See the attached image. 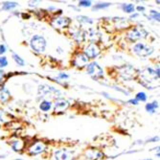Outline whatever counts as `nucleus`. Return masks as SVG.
Listing matches in <instances>:
<instances>
[{
    "label": "nucleus",
    "instance_id": "20e7f679",
    "mask_svg": "<svg viewBox=\"0 0 160 160\" xmlns=\"http://www.w3.org/2000/svg\"><path fill=\"white\" fill-rule=\"evenodd\" d=\"M84 54L88 59H95L100 54V47L95 42H91L85 47Z\"/></svg>",
    "mask_w": 160,
    "mask_h": 160
},
{
    "label": "nucleus",
    "instance_id": "b1692460",
    "mask_svg": "<svg viewBox=\"0 0 160 160\" xmlns=\"http://www.w3.org/2000/svg\"><path fill=\"white\" fill-rule=\"evenodd\" d=\"M59 78H62V79H67L68 78V75H66V74H59Z\"/></svg>",
    "mask_w": 160,
    "mask_h": 160
},
{
    "label": "nucleus",
    "instance_id": "393cba45",
    "mask_svg": "<svg viewBox=\"0 0 160 160\" xmlns=\"http://www.w3.org/2000/svg\"><path fill=\"white\" fill-rule=\"evenodd\" d=\"M3 77H4V72L2 70H0V79H2Z\"/></svg>",
    "mask_w": 160,
    "mask_h": 160
},
{
    "label": "nucleus",
    "instance_id": "412c9836",
    "mask_svg": "<svg viewBox=\"0 0 160 160\" xmlns=\"http://www.w3.org/2000/svg\"><path fill=\"white\" fill-rule=\"evenodd\" d=\"M79 5L82 7H90L91 6V1H80L79 2Z\"/></svg>",
    "mask_w": 160,
    "mask_h": 160
},
{
    "label": "nucleus",
    "instance_id": "f3484780",
    "mask_svg": "<svg viewBox=\"0 0 160 160\" xmlns=\"http://www.w3.org/2000/svg\"><path fill=\"white\" fill-rule=\"evenodd\" d=\"M16 6H18V4H16L15 2H6L3 4V9L4 10H11Z\"/></svg>",
    "mask_w": 160,
    "mask_h": 160
},
{
    "label": "nucleus",
    "instance_id": "6e6552de",
    "mask_svg": "<svg viewBox=\"0 0 160 160\" xmlns=\"http://www.w3.org/2000/svg\"><path fill=\"white\" fill-rule=\"evenodd\" d=\"M45 149H46V146L43 142H37L29 148V152L31 154H38L44 152Z\"/></svg>",
    "mask_w": 160,
    "mask_h": 160
},
{
    "label": "nucleus",
    "instance_id": "a878e982",
    "mask_svg": "<svg viewBox=\"0 0 160 160\" xmlns=\"http://www.w3.org/2000/svg\"><path fill=\"white\" fill-rule=\"evenodd\" d=\"M137 10H138V11H144L145 9H144V7H137Z\"/></svg>",
    "mask_w": 160,
    "mask_h": 160
},
{
    "label": "nucleus",
    "instance_id": "0eeeda50",
    "mask_svg": "<svg viewBox=\"0 0 160 160\" xmlns=\"http://www.w3.org/2000/svg\"><path fill=\"white\" fill-rule=\"evenodd\" d=\"M52 25L55 27V28H65V27H67L70 23V20L67 18H64V16H59V18H56L52 19Z\"/></svg>",
    "mask_w": 160,
    "mask_h": 160
},
{
    "label": "nucleus",
    "instance_id": "aec40b11",
    "mask_svg": "<svg viewBox=\"0 0 160 160\" xmlns=\"http://www.w3.org/2000/svg\"><path fill=\"white\" fill-rule=\"evenodd\" d=\"M151 15H152V18L153 19L159 21V13L158 12H156V11H152V12H151Z\"/></svg>",
    "mask_w": 160,
    "mask_h": 160
},
{
    "label": "nucleus",
    "instance_id": "6ab92c4d",
    "mask_svg": "<svg viewBox=\"0 0 160 160\" xmlns=\"http://www.w3.org/2000/svg\"><path fill=\"white\" fill-rule=\"evenodd\" d=\"M109 3H100V4H97L96 6H94V10H99V9H104V8H107V7H108L109 6Z\"/></svg>",
    "mask_w": 160,
    "mask_h": 160
},
{
    "label": "nucleus",
    "instance_id": "9b49d317",
    "mask_svg": "<svg viewBox=\"0 0 160 160\" xmlns=\"http://www.w3.org/2000/svg\"><path fill=\"white\" fill-rule=\"evenodd\" d=\"M11 98V94L9 90L5 87H0V102H7Z\"/></svg>",
    "mask_w": 160,
    "mask_h": 160
},
{
    "label": "nucleus",
    "instance_id": "39448f33",
    "mask_svg": "<svg viewBox=\"0 0 160 160\" xmlns=\"http://www.w3.org/2000/svg\"><path fill=\"white\" fill-rule=\"evenodd\" d=\"M147 35H148L147 32L143 28H137V27H135V28L131 29L128 33L126 37H128L131 40H139V38L146 37Z\"/></svg>",
    "mask_w": 160,
    "mask_h": 160
},
{
    "label": "nucleus",
    "instance_id": "ddd939ff",
    "mask_svg": "<svg viewBox=\"0 0 160 160\" xmlns=\"http://www.w3.org/2000/svg\"><path fill=\"white\" fill-rule=\"evenodd\" d=\"M52 107V103L50 101H43L40 104V108L44 112H47L51 109Z\"/></svg>",
    "mask_w": 160,
    "mask_h": 160
},
{
    "label": "nucleus",
    "instance_id": "9d476101",
    "mask_svg": "<svg viewBox=\"0 0 160 160\" xmlns=\"http://www.w3.org/2000/svg\"><path fill=\"white\" fill-rule=\"evenodd\" d=\"M56 159L57 160H71L72 159V154L70 152L59 150L56 152Z\"/></svg>",
    "mask_w": 160,
    "mask_h": 160
},
{
    "label": "nucleus",
    "instance_id": "cd10ccee",
    "mask_svg": "<svg viewBox=\"0 0 160 160\" xmlns=\"http://www.w3.org/2000/svg\"></svg>",
    "mask_w": 160,
    "mask_h": 160
},
{
    "label": "nucleus",
    "instance_id": "4be33fe9",
    "mask_svg": "<svg viewBox=\"0 0 160 160\" xmlns=\"http://www.w3.org/2000/svg\"><path fill=\"white\" fill-rule=\"evenodd\" d=\"M5 52H6V47L3 44H0V55L4 54Z\"/></svg>",
    "mask_w": 160,
    "mask_h": 160
},
{
    "label": "nucleus",
    "instance_id": "5701e85b",
    "mask_svg": "<svg viewBox=\"0 0 160 160\" xmlns=\"http://www.w3.org/2000/svg\"><path fill=\"white\" fill-rule=\"evenodd\" d=\"M129 103L131 104H138V101H137L136 99H134V100H130Z\"/></svg>",
    "mask_w": 160,
    "mask_h": 160
},
{
    "label": "nucleus",
    "instance_id": "7ed1b4c3",
    "mask_svg": "<svg viewBox=\"0 0 160 160\" xmlns=\"http://www.w3.org/2000/svg\"><path fill=\"white\" fill-rule=\"evenodd\" d=\"M86 72L88 75H90L94 79L101 78V77H103V75H104L103 68L97 62H91L88 64L86 67Z\"/></svg>",
    "mask_w": 160,
    "mask_h": 160
},
{
    "label": "nucleus",
    "instance_id": "a211bd4d",
    "mask_svg": "<svg viewBox=\"0 0 160 160\" xmlns=\"http://www.w3.org/2000/svg\"><path fill=\"white\" fill-rule=\"evenodd\" d=\"M8 65V59L6 57H1L0 58V68L2 67H6Z\"/></svg>",
    "mask_w": 160,
    "mask_h": 160
},
{
    "label": "nucleus",
    "instance_id": "2eb2a0df",
    "mask_svg": "<svg viewBox=\"0 0 160 160\" xmlns=\"http://www.w3.org/2000/svg\"><path fill=\"white\" fill-rule=\"evenodd\" d=\"M134 6L132 4H124L123 5V10L125 11L126 13H129V14H130V13H133L134 12Z\"/></svg>",
    "mask_w": 160,
    "mask_h": 160
},
{
    "label": "nucleus",
    "instance_id": "1a4fd4ad",
    "mask_svg": "<svg viewBox=\"0 0 160 160\" xmlns=\"http://www.w3.org/2000/svg\"><path fill=\"white\" fill-rule=\"evenodd\" d=\"M69 107V104L67 101H65L64 99H59L55 104V111L57 113L63 112L64 110H66Z\"/></svg>",
    "mask_w": 160,
    "mask_h": 160
},
{
    "label": "nucleus",
    "instance_id": "4468645a",
    "mask_svg": "<svg viewBox=\"0 0 160 160\" xmlns=\"http://www.w3.org/2000/svg\"><path fill=\"white\" fill-rule=\"evenodd\" d=\"M13 59H14V60L15 62V63L16 64H18V65H20V66H23L24 65V60L22 59L18 54H15V53H14L13 54Z\"/></svg>",
    "mask_w": 160,
    "mask_h": 160
},
{
    "label": "nucleus",
    "instance_id": "bb28decb",
    "mask_svg": "<svg viewBox=\"0 0 160 160\" xmlns=\"http://www.w3.org/2000/svg\"><path fill=\"white\" fill-rule=\"evenodd\" d=\"M146 160H151V159H146Z\"/></svg>",
    "mask_w": 160,
    "mask_h": 160
},
{
    "label": "nucleus",
    "instance_id": "f8f14e48",
    "mask_svg": "<svg viewBox=\"0 0 160 160\" xmlns=\"http://www.w3.org/2000/svg\"><path fill=\"white\" fill-rule=\"evenodd\" d=\"M157 107H158V103L157 102L149 103V104H146V107H145L147 111L148 112H151V113H153L154 111H155V110L157 109Z\"/></svg>",
    "mask_w": 160,
    "mask_h": 160
},
{
    "label": "nucleus",
    "instance_id": "f03ea898",
    "mask_svg": "<svg viewBox=\"0 0 160 160\" xmlns=\"http://www.w3.org/2000/svg\"><path fill=\"white\" fill-rule=\"evenodd\" d=\"M133 52L140 57H147L153 52V49L151 46H149L148 44L139 42L133 46Z\"/></svg>",
    "mask_w": 160,
    "mask_h": 160
},
{
    "label": "nucleus",
    "instance_id": "423d86ee",
    "mask_svg": "<svg viewBox=\"0 0 160 160\" xmlns=\"http://www.w3.org/2000/svg\"><path fill=\"white\" fill-rule=\"evenodd\" d=\"M73 64H74V66H76V67H80V68L85 67V65L88 64V58L85 56L84 53L77 54L74 57Z\"/></svg>",
    "mask_w": 160,
    "mask_h": 160
},
{
    "label": "nucleus",
    "instance_id": "f257e3e1",
    "mask_svg": "<svg viewBox=\"0 0 160 160\" xmlns=\"http://www.w3.org/2000/svg\"><path fill=\"white\" fill-rule=\"evenodd\" d=\"M30 46L35 52L42 53L46 48V40L41 36H34L31 40Z\"/></svg>",
    "mask_w": 160,
    "mask_h": 160
},
{
    "label": "nucleus",
    "instance_id": "dca6fc26",
    "mask_svg": "<svg viewBox=\"0 0 160 160\" xmlns=\"http://www.w3.org/2000/svg\"><path fill=\"white\" fill-rule=\"evenodd\" d=\"M135 99L137 101H141V102H145L147 100V96H146V93L144 92H139V93H137L136 94V97Z\"/></svg>",
    "mask_w": 160,
    "mask_h": 160
}]
</instances>
